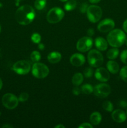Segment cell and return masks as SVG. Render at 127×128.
I'll list each match as a JSON object with an SVG mask.
<instances>
[{
	"label": "cell",
	"mask_w": 127,
	"mask_h": 128,
	"mask_svg": "<svg viewBox=\"0 0 127 128\" xmlns=\"http://www.w3.org/2000/svg\"><path fill=\"white\" fill-rule=\"evenodd\" d=\"M15 18L19 24L27 25L34 20L35 11L30 5H23L17 10Z\"/></svg>",
	"instance_id": "6da1fadb"
},
{
	"label": "cell",
	"mask_w": 127,
	"mask_h": 128,
	"mask_svg": "<svg viewBox=\"0 0 127 128\" xmlns=\"http://www.w3.org/2000/svg\"><path fill=\"white\" fill-rule=\"evenodd\" d=\"M126 34L122 30L119 29L113 30L107 36V42L111 46L118 48L122 46L126 41Z\"/></svg>",
	"instance_id": "7a4b0ae2"
},
{
	"label": "cell",
	"mask_w": 127,
	"mask_h": 128,
	"mask_svg": "<svg viewBox=\"0 0 127 128\" xmlns=\"http://www.w3.org/2000/svg\"><path fill=\"white\" fill-rule=\"evenodd\" d=\"M64 16V12L61 8L55 7L51 9L47 12L46 19L51 24H56L60 22Z\"/></svg>",
	"instance_id": "3957f363"
},
{
	"label": "cell",
	"mask_w": 127,
	"mask_h": 128,
	"mask_svg": "<svg viewBox=\"0 0 127 128\" xmlns=\"http://www.w3.org/2000/svg\"><path fill=\"white\" fill-rule=\"evenodd\" d=\"M88 62L92 67L98 68L103 62L102 54L97 50H92L89 51L87 56Z\"/></svg>",
	"instance_id": "277c9868"
},
{
	"label": "cell",
	"mask_w": 127,
	"mask_h": 128,
	"mask_svg": "<svg viewBox=\"0 0 127 128\" xmlns=\"http://www.w3.org/2000/svg\"><path fill=\"white\" fill-rule=\"evenodd\" d=\"M49 73L48 67L41 62H34L32 67V74L35 78L43 79L47 77Z\"/></svg>",
	"instance_id": "5b68a950"
},
{
	"label": "cell",
	"mask_w": 127,
	"mask_h": 128,
	"mask_svg": "<svg viewBox=\"0 0 127 128\" xmlns=\"http://www.w3.org/2000/svg\"><path fill=\"white\" fill-rule=\"evenodd\" d=\"M87 16L90 22L95 23L101 19L102 16V10L101 8L96 5H91L87 10Z\"/></svg>",
	"instance_id": "8992f818"
},
{
	"label": "cell",
	"mask_w": 127,
	"mask_h": 128,
	"mask_svg": "<svg viewBox=\"0 0 127 128\" xmlns=\"http://www.w3.org/2000/svg\"><path fill=\"white\" fill-rule=\"evenodd\" d=\"M31 64L26 60L18 61L14 64L12 70L17 74L20 75L27 74L31 70Z\"/></svg>",
	"instance_id": "52a82bcc"
},
{
	"label": "cell",
	"mask_w": 127,
	"mask_h": 128,
	"mask_svg": "<svg viewBox=\"0 0 127 128\" xmlns=\"http://www.w3.org/2000/svg\"><path fill=\"white\" fill-rule=\"evenodd\" d=\"M2 104L8 110L15 109L19 104V99L11 93H6L2 96Z\"/></svg>",
	"instance_id": "ba28073f"
},
{
	"label": "cell",
	"mask_w": 127,
	"mask_h": 128,
	"mask_svg": "<svg viewBox=\"0 0 127 128\" xmlns=\"http://www.w3.org/2000/svg\"><path fill=\"white\" fill-rule=\"evenodd\" d=\"M93 46V40L90 36L82 37L77 41V50L80 52H85L89 51Z\"/></svg>",
	"instance_id": "9c48e42d"
},
{
	"label": "cell",
	"mask_w": 127,
	"mask_h": 128,
	"mask_svg": "<svg viewBox=\"0 0 127 128\" xmlns=\"http://www.w3.org/2000/svg\"><path fill=\"white\" fill-rule=\"evenodd\" d=\"M110 86L106 83H101L96 85L93 88V93L100 98H105L110 94Z\"/></svg>",
	"instance_id": "30bf717a"
},
{
	"label": "cell",
	"mask_w": 127,
	"mask_h": 128,
	"mask_svg": "<svg viewBox=\"0 0 127 128\" xmlns=\"http://www.w3.org/2000/svg\"><path fill=\"white\" fill-rule=\"evenodd\" d=\"M115 27V22L113 20L110 18L102 20L97 26L98 31L102 32H108L113 30Z\"/></svg>",
	"instance_id": "8fae6325"
},
{
	"label": "cell",
	"mask_w": 127,
	"mask_h": 128,
	"mask_svg": "<svg viewBox=\"0 0 127 128\" xmlns=\"http://www.w3.org/2000/svg\"><path fill=\"white\" fill-rule=\"evenodd\" d=\"M95 77L101 82H107L110 79L109 71L104 68H98L95 71Z\"/></svg>",
	"instance_id": "7c38bea8"
},
{
	"label": "cell",
	"mask_w": 127,
	"mask_h": 128,
	"mask_svg": "<svg viewBox=\"0 0 127 128\" xmlns=\"http://www.w3.org/2000/svg\"><path fill=\"white\" fill-rule=\"evenodd\" d=\"M71 64L74 66H81L85 62V58L83 54L80 53H75L70 58Z\"/></svg>",
	"instance_id": "4fadbf2b"
},
{
	"label": "cell",
	"mask_w": 127,
	"mask_h": 128,
	"mask_svg": "<svg viewBox=\"0 0 127 128\" xmlns=\"http://www.w3.org/2000/svg\"><path fill=\"white\" fill-rule=\"evenodd\" d=\"M112 118L115 122L122 123L125 121L127 119V114L122 110H116L112 113Z\"/></svg>",
	"instance_id": "5bb4252c"
},
{
	"label": "cell",
	"mask_w": 127,
	"mask_h": 128,
	"mask_svg": "<svg viewBox=\"0 0 127 128\" xmlns=\"http://www.w3.org/2000/svg\"><path fill=\"white\" fill-rule=\"evenodd\" d=\"M96 48L100 51H105L108 48V42L102 37H98L95 40Z\"/></svg>",
	"instance_id": "9a60e30c"
},
{
	"label": "cell",
	"mask_w": 127,
	"mask_h": 128,
	"mask_svg": "<svg viewBox=\"0 0 127 128\" xmlns=\"http://www.w3.org/2000/svg\"><path fill=\"white\" fill-rule=\"evenodd\" d=\"M62 58V55L60 52L57 51H53L49 54L47 56V60L52 64H56L59 62Z\"/></svg>",
	"instance_id": "2e32d148"
},
{
	"label": "cell",
	"mask_w": 127,
	"mask_h": 128,
	"mask_svg": "<svg viewBox=\"0 0 127 128\" xmlns=\"http://www.w3.org/2000/svg\"><path fill=\"white\" fill-rule=\"evenodd\" d=\"M108 71L112 74H117L119 71V65L116 61H109L107 64Z\"/></svg>",
	"instance_id": "e0dca14e"
},
{
	"label": "cell",
	"mask_w": 127,
	"mask_h": 128,
	"mask_svg": "<svg viewBox=\"0 0 127 128\" xmlns=\"http://www.w3.org/2000/svg\"><path fill=\"white\" fill-rule=\"evenodd\" d=\"M90 121L92 124L98 125L102 121V116L98 112H93L90 116Z\"/></svg>",
	"instance_id": "ac0fdd59"
},
{
	"label": "cell",
	"mask_w": 127,
	"mask_h": 128,
	"mask_svg": "<svg viewBox=\"0 0 127 128\" xmlns=\"http://www.w3.org/2000/svg\"><path fill=\"white\" fill-rule=\"evenodd\" d=\"M83 81V76L80 72H77L73 76L72 82L74 86H78L82 83Z\"/></svg>",
	"instance_id": "d6986e66"
},
{
	"label": "cell",
	"mask_w": 127,
	"mask_h": 128,
	"mask_svg": "<svg viewBox=\"0 0 127 128\" xmlns=\"http://www.w3.org/2000/svg\"><path fill=\"white\" fill-rule=\"evenodd\" d=\"M119 54V50L117 48H114L110 49L107 52V56L109 60H115L118 57Z\"/></svg>",
	"instance_id": "ffe728a7"
},
{
	"label": "cell",
	"mask_w": 127,
	"mask_h": 128,
	"mask_svg": "<svg viewBox=\"0 0 127 128\" xmlns=\"http://www.w3.org/2000/svg\"><path fill=\"white\" fill-rule=\"evenodd\" d=\"M81 92L85 94H90L93 92V88L92 85L85 84L81 87Z\"/></svg>",
	"instance_id": "44dd1931"
},
{
	"label": "cell",
	"mask_w": 127,
	"mask_h": 128,
	"mask_svg": "<svg viewBox=\"0 0 127 128\" xmlns=\"http://www.w3.org/2000/svg\"><path fill=\"white\" fill-rule=\"evenodd\" d=\"M77 6V2L75 0H69L64 5V8L66 11H72Z\"/></svg>",
	"instance_id": "7402d4cb"
},
{
	"label": "cell",
	"mask_w": 127,
	"mask_h": 128,
	"mask_svg": "<svg viewBox=\"0 0 127 128\" xmlns=\"http://www.w3.org/2000/svg\"><path fill=\"white\" fill-rule=\"evenodd\" d=\"M30 58H31V60L32 62H39V61H40V60H41V54L39 53V52H38V51H34L31 52Z\"/></svg>",
	"instance_id": "603a6c76"
},
{
	"label": "cell",
	"mask_w": 127,
	"mask_h": 128,
	"mask_svg": "<svg viewBox=\"0 0 127 128\" xmlns=\"http://www.w3.org/2000/svg\"><path fill=\"white\" fill-rule=\"evenodd\" d=\"M46 0H36L34 2V6L37 10H42L46 5Z\"/></svg>",
	"instance_id": "cb8c5ba5"
},
{
	"label": "cell",
	"mask_w": 127,
	"mask_h": 128,
	"mask_svg": "<svg viewBox=\"0 0 127 128\" xmlns=\"http://www.w3.org/2000/svg\"><path fill=\"white\" fill-rule=\"evenodd\" d=\"M102 107L105 111H108V112H112L113 110V106L112 102L109 101H105L103 102Z\"/></svg>",
	"instance_id": "d4e9b609"
},
{
	"label": "cell",
	"mask_w": 127,
	"mask_h": 128,
	"mask_svg": "<svg viewBox=\"0 0 127 128\" xmlns=\"http://www.w3.org/2000/svg\"><path fill=\"white\" fill-rule=\"evenodd\" d=\"M120 76L121 79L125 82H127V66L122 68L120 72Z\"/></svg>",
	"instance_id": "484cf974"
},
{
	"label": "cell",
	"mask_w": 127,
	"mask_h": 128,
	"mask_svg": "<svg viewBox=\"0 0 127 128\" xmlns=\"http://www.w3.org/2000/svg\"><path fill=\"white\" fill-rule=\"evenodd\" d=\"M31 40L33 42L36 44H39L40 43L41 40V36L37 32H35V33L32 34V35L31 36Z\"/></svg>",
	"instance_id": "4316f807"
},
{
	"label": "cell",
	"mask_w": 127,
	"mask_h": 128,
	"mask_svg": "<svg viewBox=\"0 0 127 128\" xmlns=\"http://www.w3.org/2000/svg\"><path fill=\"white\" fill-rule=\"evenodd\" d=\"M93 71L92 70V68H87L83 71V74H84L85 77L87 78H89L93 76Z\"/></svg>",
	"instance_id": "83f0119b"
},
{
	"label": "cell",
	"mask_w": 127,
	"mask_h": 128,
	"mask_svg": "<svg viewBox=\"0 0 127 128\" xmlns=\"http://www.w3.org/2000/svg\"><path fill=\"white\" fill-rule=\"evenodd\" d=\"M120 60L125 64H127V50H124L120 54Z\"/></svg>",
	"instance_id": "f1b7e54d"
},
{
	"label": "cell",
	"mask_w": 127,
	"mask_h": 128,
	"mask_svg": "<svg viewBox=\"0 0 127 128\" xmlns=\"http://www.w3.org/2000/svg\"><path fill=\"white\" fill-rule=\"evenodd\" d=\"M29 98V94L27 92H22L20 94L19 96V101L21 102H25L27 101Z\"/></svg>",
	"instance_id": "f546056e"
},
{
	"label": "cell",
	"mask_w": 127,
	"mask_h": 128,
	"mask_svg": "<svg viewBox=\"0 0 127 128\" xmlns=\"http://www.w3.org/2000/svg\"><path fill=\"white\" fill-rule=\"evenodd\" d=\"M88 4H87L86 2H84V3H82L81 4L80 7V11L82 13H85L87 12V10L88 9Z\"/></svg>",
	"instance_id": "4dcf8cb0"
},
{
	"label": "cell",
	"mask_w": 127,
	"mask_h": 128,
	"mask_svg": "<svg viewBox=\"0 0 127 128\" xmlns=\"http://www.w3.org/2000/svg\"><path fill=\"white\" fill-rule=\"evenodd\" d=\"M72 92H73V94L76 95V96H78L80 94L81 92V89L79 88L78 86H75V88H73V90H72Z\"/></svg>",
	"instance_id": "1f68e13d"
},
{
	"label": "cell",
	"mask_w": 127,
	"mask_h": 128,
	"mask_svg": "<svg viewBox=\"0 0 127 128\" xmlns=\"http://www.w3.org/2000/svg\"><path fill=\"white\" fill-rule=\"evenodd\" d=\"M78 128H92L93 126H92L91 124L88 123V122H84V123H82V124L78 126Z\"/></svg>",
	"instance_id": "d6a6232c"
},
{
	"label": "cell",
	"mask_w": 127,
	"mask_h": 128,
	"mask_svg": "<svg viewBox=\"0 0 127 128\" xmlns=\"http://www.w3.org/2000/svg\"><path fill=\"white\" fill-rule=\"evenodd\" d=\"M119 106L122 108H126L127 107V101L125 100H122L119 102Z\"/></svg>",
	"instance_id": "836d02e7"
},
{
	"label": "cell",
	"mask_w": 127,
	"mask_h": 128,
	"mask_svg": "<svg viewBox=\"0 0 127 128\" xmlns=\"http://www.w3.org/2000/svg\"><path fill=\"white\" fill-rule=\"evenodd\" d=\"M87 35L88 36L92 37L93 35H94V30L93 28H89L87 30Z\"/></svg>",
	"instance_id": "e575fe53"
},
{
	"label": "cell",
	"mask_w": 127,
	"mask_h": 128,
	"mask_svg": "<svg viewBox=\"0 0 127 128\" xmlns=\"http://www.w3.org/2000/svg\"><path fill=\"white\" fill-rule=\"evenodd\" d=\"M123 28L125 32H126L127 33V19L124 21V22H123Z\"/></svg>",
	"instance_id": "d590c367"
},
{
	"label": "cell",
	"mask_w": 127,
	"mask_h": 128,
	"mask_svg": "<svg viewBox=\"0 0 127 128\" xmlns=\"http://www.w3.org/2000/svg\"><path fill=\"white\" fill-rule=\"evenodd\" d=\"M38 48H39V50H43L44 49L45 46H44V45L42 43H39Z\"/></svg>",
	"instance_id": "8d00e7d4"
},
{
	"label": "cell",
	"mask_w": 127,
	"mask_h": 128,
	"mask_svg": "<svg viewBox=\"0 0 127 128\" xmlns=\"http://www.w3.org/2000/svg\"><path fill=\"white\" fill-rule=\"evenodd\" d=\"M101 0H89L90 2L92 4H96V3H98V2H100Z\"/></svg>",
	"instance_id": "74e56055"
},
{
	"label": "cell",
	"mask_w": 127,
	"mask_h": 128,
	"mask_svg": "<svg viewBox=\"0 0 127 128\" xmlns=\"http://www.w3.org/2000/svg\"><path fill=\"white\" fill-rule=\"evenodd\" d=\"M65 126L62 124H59L55 126V128H64Z\"/></svg>",
	"instance_id": "f35d334b"
},
{
	"label": "cell",
	"mask_w": 127,
	"mask_h": 128,
	"mask_svg": "<svg viewBox=\"0 0 127 128\" xmlns=\"http://www.w3.org/2000/svg\"><path fill=\"white\" fill-rule=\"evenodd\" d=\"M21 1H22V0H15V1H16V6H18L19 4V2H21Z\"/></svg>",
	"instance_id": "ab89813d"
},
{
	"label": "cell",
	"mask_w": 127,
	"mask_h": 128,
	"mask_svg": "<svg viewBox=\"0 0 127 128\" xmlns=\"http://www.w3.org/2000/svg\"><path fill=\"white\" fill-rule=\"evenodd\" d=\"M2 128H12V126H11V125H4L3 126H2Z\"/></svg>",
	"instance_id": "60d3db41"
},
{
	"label": "cell",
	"mask_w": 127,
	"mask_h": 128,
	"mask_svg": "<svg viewBox=\"0 0 127 128\" xmlns=\"http://www.w3.org/2000/svg\"><path fill=\"white\" fill-rule=\"evenodd\" d=\"M2 80H1V79L0 78V90L2 88Z\"/></svg>",
	"instance_id": "b9f144b4"
},
{
	"label": "cell",
	"mask_w": 127,
	"mask_h": 128,
	"mask_svg": "<svg viewBox=\"0 0 127 128\" xmlns=\"http://www.w3.org/2000/svg\"><path fill=\"white\" fill-rule=\"evenodd\" d=\"M61 1H62V2H65V1H67L68 0H60Z\"/></svg>",
	"instance_id": "7bdbcfd3"
},
{
	"label": "cell",
	"mask_w": 127,
	"mask_h": 128,
	"mask_svg": "<svg viewBox=\"0 0 127 128\" xmlns=\"http://www.w3.org/2000/svg\"><path fill=\"white\" fill-rule=\"evenodd\" d=\"M125 43L126 46H127V40H126V41H125Z\"/></svg>",
	"instance_id": "ee69618b"
},
{
	"label": "cell",
	"mask_w": 127,
	"mask_h": 128,
	"mask_svg": "<svg viewBox=\"0 0 127 128\" xmlns=\"http://www.w3.org/2000/svg\"><path fill=\"white\" fill-rule=\"evenodd\" d=\"M1 6H2V4H1V3H0V8H1Z\"/></svg>",
	"instance_id": "f6af8a7d"
},
{
	"label": "cell",
	"mask_w": 127,
	"mask_h": 128,
	"mask_svg": "<svg viewBox=\"0 0 127 128\" xmlns=\"http://www.w3.org/2000/svg\"><path fill=\"white\" fill-rule=\"evenodd\" d=\"M0 32H1V26H0Z\"/></svg>",
	"instance_id": "bcb514c9"
},
{
	"label": "cell",
	"mask_w": 127,
	"mask_h": 128,
	"mask_svg": "<svg viewBox=\"0 0 127 128\" xmlns=\"http://www.w3.org/2000/svg\"></svg>",
	"instance_id": "7dc6e473"
}]
</instances>
